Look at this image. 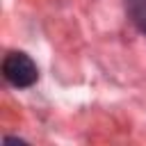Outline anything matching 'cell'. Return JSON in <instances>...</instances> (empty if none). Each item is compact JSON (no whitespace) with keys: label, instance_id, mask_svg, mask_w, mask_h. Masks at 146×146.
<instances>
[{"label":"cell","instance_id":"1","mask_svg":"<svg viewBox=\"0 0 146 146\" xmlns=\"http://www.w3.org/2000/svg\"><path fill=\"white\" fill-rule=\"evenodd\" d=\"M2 75L11 87L25 89V87H32L36 82L39 68H36V64L32 62L30 55H25L21 50H11L2 59Z\"/></svg>","mask_w":146,"mask_h":146},{"label":"cell","instance_id":"2","mask_svg":"<svg viewBox=\"0 0 146 146\" xmlns=\"http://www.w3.org/2000/svg\"><path fill=\"white\" fill-rule=\"evenodd\" d=\"M125 11L135 27L146 36V0H125Z\"/></svg>","mask_w":146,"mask_h":146}]
</instances>
